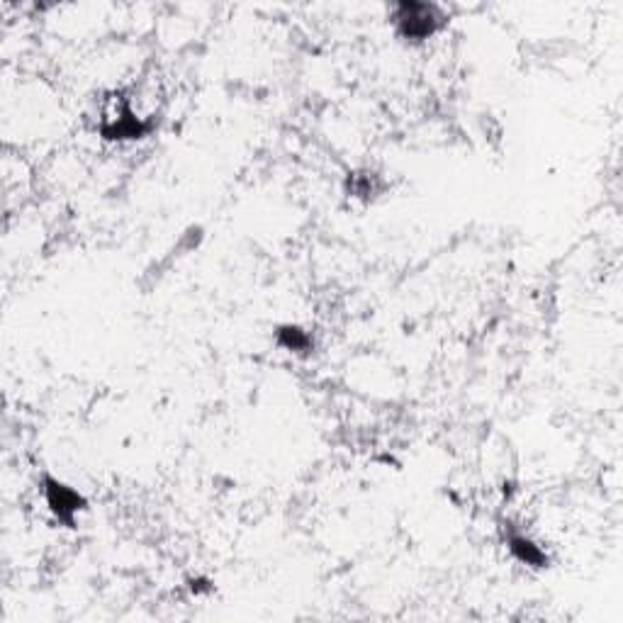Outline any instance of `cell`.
Segmentation results:
<instances>
[{
    "label": "cell",
    "instance_id": "obj_1",
    "mask_svg": "<svg viewBox=\"0 0 623 623\" xmlns=\"http://www.w3.org/2000/svg\"><path fill=\"white\" fill-rule=\"evenodd\" d=\"M397 25H400V32L407 39H426L434 35L436 30L441 27V10L436 5L429 3H402L397 5L395 13Z\"/></svg>",
    "mask_w": 623,
    "mask_h": 623
},
{
    "label": "cell",
    "instance_id": "obj_2",
    "mask_svg": "<svg viewBox=\"0 0 623 623\" xmlns=\"http://www.w3.org/2000/svg\"><path fill=\"white\" fill-rule=\"evenodd\" d=\"M44 497H47L52 514L66 526H74L78 512L86 507V499L78 495L74 487L64 485L54 477H47V482H44Z\"/></svg>",
    "mask_w": 623,
    "mask_h": 623
},
{
    "label": "cell",
    "instance_id": "obj_3",
    "mask_svg": "<svg viewBox=\"0 0 623 623\" xmlns=\"http://www.w3.org/2000/svg\"><path fill=\"white\" fill-rule=\"evenodd\" d=\"M512 550H514L516 558L521 560V563H526V565H541L543 563L541 548L533 546V543L526 541V538H512Z\"/></svg>",
    "mask_w": 623,
    "mask_h": 623
}]
</instances>
